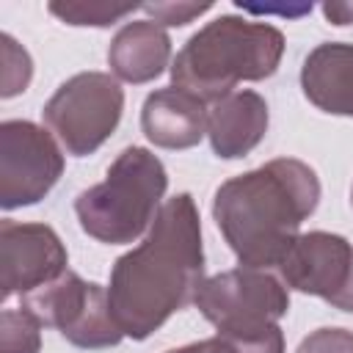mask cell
Here are the masks:
<instances>
[{"instance_id": "cell-1", "label": "cell", "mask_w": 353, "mask_h": 353, "mask_svg": "<svg viewBox=\"0 0 353 353\" xmlns=\"http://www.w3.org/2000/svg\"><path fill=\"white\" fill-rule=\"evenodd\" d=\"M204 284L201 218L190 193L171 196L146 237L110 268L108 301L124 336L143 342L190 306Z\"/></svg>"}, {"instance_id": "cell-2", "label": "cell", "mask_w": 353, "mask_h": 353, "mask_svg": "<svg viewBox=\"0 0 353 353\" xmlns=\"http://www.w3.org/2000/svg\"><path fill=\"white\" fill-rule=\"evenodd\" d=\"M317 171L295 157H276L218 185L212 221L245 268L276 270L320 204Z\"/></svg>"}, {"instance_id": "cell-3", "label": "cell", "mask_w": 353, "mask_h": 353, "mask_svg": "<svg viewBox=\"0 0 353 353\" xmlns=\"http://www.w3.org/2000/svg\"><path fill=\"white\" fill-rule=\"evenodd\" d=\"M284 47V33L276 25L221 14L182 44L168 69L171 85L215 105L237 83L273 77Z\"/></svg>"}, {"instance_id": "cell-4", "label": "cell", "mask_w": 353, "mask_h": 353, "mask_svg": "<svg viewBox=\"0 0 353 353\" xmlns=\"http://www.w3.org/2000/svg\"><path fill=\"white\" fill-rule=\"evenodd\" d=\"M168 190V174L157 154L127 146L108 168L105 179L74 199L80 229L105 245H127L146 234Z\"/></svg>"}, {"instance_id": "cell-5", "label": "cell", "mask_w": 353, "mask_h": 353, "mask_svg": "<svg viewBox=\"0 0 353 353\" xmlns=\"http://www.w3.org/2000/svg\"><path fill=\"white\" fill-rule=\"evenodd\" d=\"M124 88L108 72H80L63 80L41 108L44 127L72 157L94 154L119 127Z\"/></svg>"}, {"instance_id": "cell-6", "label": "cell", "mask_w": 353, "mask_h": 353, "mask_svg": "<svg viewBox=\"0 0 353 353\" xmlns=\"http://www.w3.org/2000/svg\"><path fill=\"white\" fill-rule=\"evenodd\" d=\"M193 303L218 334L254 336L276 328L290 312V287L273 270L240 265L204 279Z\"/></svg>"}, {"instance_id": "cell-7", "label": "cell", "mask_w": 353, "mask_h": 353, "mask_svg": "<svg viewBox=\"0 0 353 353\" xmlns=\"http://www.w3.org/2000/svg\"><path fill=\"white\" fill-rule=\"evenodd\" d=\"M19 306L83 350L113 347L124 339V331L110 312L108 287L85 281L74 270H66L52 284L19 298Z\"/></svg>"}, {"instance_id": "cell-8", "label": "cell", "mask_w": 353, "mask_h": 353, "mask_svg": "<svg viewBox=\"0 0 353 353\" xmlns=\"http://www.w3.org/2000/svg\"><path fill=\"white\" fill-rule=\"evenodd\" d=\"M63 174V152L52 132L28 121L0 124V207L19 210L39 204Z\"/></svg>"}, {"instance_id": "cell-9", "label": "cell", "mask_w": 353, "mask_h": 353, "mask_svg": "<svg viewBox=\"0 0 353 353\" xmlns=\"http://www.w3.org/2000/svg\"><path fill=\"white\" fill-rule=\"evenodd\" d=\"M69 254L58 232L47 223H22L3 218L0 221V298H25L55 279L69 268Z\"/></svg>"}, {"instance_id": "cell-10", "label": "cell", "mask_w": 353, "mask_h": 353, "mask_svg": "<svg viewBox=\"0 0 353 353\" xmlns=\"http://www.w3.org/2000/svg\"><path fill=\"white\" fill-rule=\"evenodd\" d=\"M353 245L334 232H303L284 254L276 273L290 290L331 301L347 281Z\"/></svg>"}, {"instance_id": "cell-11", "label": "cell", "mask_w": 353, "mask_h": 353, "mask_svg": "<svg viewBox=\"0 0 353 353\" xmlns=\"http://www.w3.org/2000/svg\"><path fill=\"white\" fill-rule=\"evenodd\" d=\"M270 113L268 102L256 91H232L207 110V138L212 154L221 160H237L254 152L268 135Z\"/></svg>"}, {"instance_id": "cell-12", "label": "cell", "mask_w": 353, "mask_h": 353, "mask_svg": "<svg viewBox=\"0 0 353 353\" xmlns=\"http://www.w3.org/2000/svg\"><path fill=\"white\" fill-rule=\"evenodd\" d=\"M141 130L160 149H193L207 135V108L182 88H157L143 99Z\"/></svg>"}, {"instance_id": "cell-13", "label": "cell", "mask_w": 353, "mask_h": 353, "mask_svg": "<svg viewBox=\"0 0 353 353\" xmlns=\"http://www.w3.org/2000/svg\"><path fill=\"white\" fill-rule=\"evenodd\" d=\"M303 97L323 113L353 119V44L323 41L301 66Z\"/></svg>"}, {"instance_id": "cell-14", "label": "cell", "mask_w": 353, "mask_h": 353, "mask_svg": "<svg viewBox=\"0 0 353 353\" xmlns=\"http://www.w3.org/2000/svg\"><path fill=\"white\" fill-rule=\"evenodd\" d=\"M168 61H171V39L152 19L124 22L108 47V66L113 77L132 85L157 80L165 72Z\"/></svg>"}, {"instance_id": "cell-15", "label": "cell", "mask_w": 353, "mask_h": 353, "mask_svg": "<svg viewBox=\"0 0 353 353\" xmlns=\"http://www.w3.org/2000/svg\"><path fill=\"white\" fill-rule=\"evenodd\" d=\"M165 353H284V331L276 325V328H270L265 334H254V336L215 334L210 339L171 347Z\"/></svg>"}, {"instance_id": "cell-16", "label": "cell", "mask_w": 353, "mask_h": 353, "mask_svg": "<svg viewBox=\"0 0 353 353\" xmlns=\"http://www.w3.org/2000/svg\"><path fill=\"white\" fill-rule=\"evenodd\" d=\"M143 6L138 3H102V0H88V3H47V11L52 17H58L63 25H74V28H110L116 22H121L124 17H130L132 11H138Z\"/></svg>"}, {"instance_id": "cell-17", "label": "cell", "mask_w": 353, "mask_h": 353, "mask_svg": "<svg viewBox=\"0 0 353 353\" xmlns=\"http://www.w3.org/2000/svg\"><path fill=\"white\" fill-rule=\"evenodd\" d=\"M0 339H3V353H39L41 350V323L22 306L3 309Z\"/></svg>"}, {"instance_id": "cell-18", "label": "cell", "mask_w": 353, "mask_h": 353, "mask_svg": "<svg viewBox=\"0 0 353 353\" xmlns=\"http://www.w3.org/2000/svg\"><path fill=\"white\" fill-rule=\"evenodd\" d=\"M0 50H3V88L0 97L11 99L17 94H22L33 77V61L28 55V50L22 44H17V39L11 33L0 36Z\"/></svg>"}, {"instance_id": "cell-19", "label": "cell", "mask_w": 353, "mask_h": 353, "mask_svg": "<svg viewBox=\"0 0 353 353\" xmlns=\"http://www.w3.org/2000/svg\"><path fill=\"white\" fill-rule=\"evenodd\" d=\"M295 353H353V331L339 325H325L301 339Z\"/></svg>"}, {"instance_id": "cell-20", "label": "cell", "mask_w": 353, "mask_h": 353, "mask_svg": "<svg viewBox=\"0 0 353 353\" xmlns=\"http://www.w3.org/2000/svg\"><path fill=\"white\" fill-rule=\"evenodd\" d=\"M212 8V3H143V11L152 17V22H157L160 28H182L188 22H193L196 17L207 14Z\"/></svg>"}, {"instance_id": "cell-21", "label": "cell", "mask_w": 353, "mask_h": 353, "mask_svg": "<svg viewBox=\"0 0 353 353\" xmlns=\"http://www.w3.org/2000/svg\"><path fill=\"white\" fill-rule=\"evenodd\" d=\"M334 309H339V312H350L353 314V265H350V276H347V281H345V287L328 301Z\"/></svg>"}, {"instance_id": "cell-22", "label": "cell", "mask_w": 353, "mask_h": 353, "mask_svg": "<svg viewBox=\"0 0 353 353\" xmlns=\"http://www.w3.org/2000/svg\"><path fill=\"white\" fill-rule=\"evenodd\" d=\"M350 204H353V188H350Z\"/></svg>"}, {"instance_id": "cell-23", "label": "cell", "mask_w": 353, "mask_h": 353, "mask_svg": "<svg viewBox=\"0 0 353 353\" xmlns=\"http://www.w3.org/2000/svg\"><path fill=\"white\" fill-rule=\"evenodd\" d=\"M350 11H353V3H350Z\"/></svg>"}]
</instances>
